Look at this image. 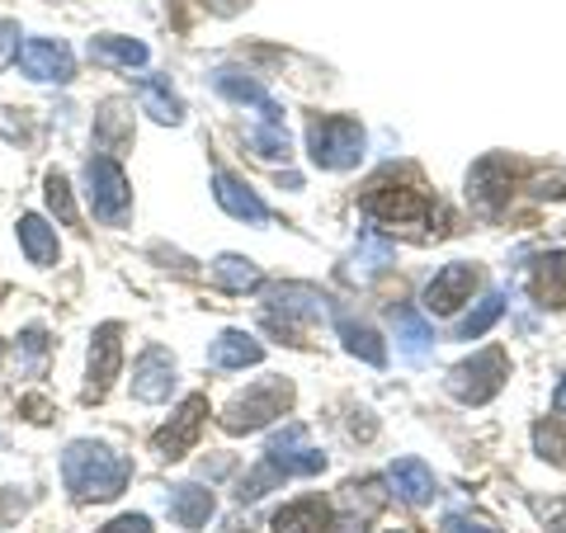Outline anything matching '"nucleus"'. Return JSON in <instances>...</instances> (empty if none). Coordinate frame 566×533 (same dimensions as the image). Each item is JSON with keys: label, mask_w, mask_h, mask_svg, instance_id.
Returning <instances> with one entry per match:
<instances>
[{"label": "nucleus", "mask_w": 566, "mask_h": 533, "mask_svg": "<svg viewBox=\"0 0 566 533\" xmlns=\"http://www.w3.org/2000/svg\"><path fill=\"white\" fill-rule=\"evenodd\" d=\"M128 477H133L128 458L95 439H76L62 458V482L76 501H114L128 487Z\"/></svg>", "instance_id": "f257e3e1"}, {"label": "nucleus", "mask_w": 566, "mask_h": 533, "mask_svg": "<svg viewBox=\"0 0 566 533\" xmlns=\"http://www.w3.org/2000/svg\"><path fill=\"white\" fill-rule=\"evenodd\" d=\"M289 406H293V383H289V378H260L255 387H245L241 397L227 401L222 430H227V435H255V430H264L270 420L289 416Z\"/></svg>", "instance_id": "f03ea898"}, {"label": "nucleus", "mask_w": 566, "mask_h": 533, "mask_svg": "<svg viewBox=\"0 0 566 533\" xmlns=\"http://www.w3.org/2000/svg\"><path fill=\"white\" fill-rule=\"evenodd\" d=\"M307 151L322 170H349L364 161V128L354 118H312L307 123Z\"/></svg>", "instance_id": "7ed1b4c3"}, {"label": "nucleus", "mask_w": 566, "mask_h": 533, "mask_svg": "<svg viewBox=\"0 0 566 533\" xmlns=\"http://www.w3.org/2000/svg\"><path fill=\"white\" fill-rule=\"evenodd\" d=\"M505 378H510L505 349H482V354H472V359H463L449 373V393L463 406H486L505 387Z\"/></svg>", "instance_id": "20e7f679"}, {"label": "nucleus", "mask_w": 566, "mask_h": 533, "mask_svg": "<svg viewBox=\"0 0 566 533\" xmlns=\"http://www.w3.org/2000/svg\"><path fill=\"white\" fill-rule=\"evenodd\" d=\"M85 185H91V208L99 222L109 227H123L133 212V189H128V175L114 156H91V166H85Z\"/></svg>", "instance_id": "39448f33"}, {"label": "nucleus", "mask_w": 566, "mask_h": 533, "mask_svg": "<svg viewBox=\"0 0 566 533\" xmlns=\"http://www.w3.org/2000/svg\"><path fill=\"white\" fill-rule=\"evenodd\" d=\"M364 212H368V218H378V222H430L434 208L411 185H387V180H378L374 189L364 194Z\"/></svg>", "instance_id": "423d86ee"}, {"label": "nucleus", "mask_w": 566, "mask_h": 533, "mask_svg": "<svg viewBox=\"0 0 566 533\" xmlns=\"http://www.w3.org/2000/svg\"><path fill=\"white\" fill-rule=\"evenodd\" d=\"M264 463H270L279 477H316V472L326 468V453L322 449H307L303 425H289V430L274 435V443L264 449Z\"/></svg>", "instance_id": "0eeeda50"}, {"label": "nucleus", "mask_w": 566, "mask_h": 533, "mask_svg": "<svg viewBox=\"0 0 566 533\" xmlns=\"http://www.w3.org/2000/svg\"><path fill=\"white\" fill-rule=\"evenodd\" d=\"M472 289H476V270H472V264H463V260H453L430 283H424V307H430L434 316H449V312H458L472 297Z\"/></svg>", "instance_id": "6e6552de"}, {"label": "nucleus", "mask_w": 566, "mask_h": 533, "mask_svg": "<svg viewBox=\"0 0 566 533\" xmlns=\"http://www.w3.org/2000/svg\"><path fill=\"white\" fill-rule=\"evenodd\" d=\"M20 71L33 81H57L66 85L71 76H76V62H71V48L57 43V39H29L20 48Z\"/></svg>", "instance_id": "1a4fd4ad"}, {"label": "nucleus", "mask_w": 566, "mask_h": 533, "mask_svg": "<svg viewBox=\"0 0 566 533\" xmlns=\"http://www.w3.org/2000/svg\"><path fill=\"white\" fill-rule=\"evenodd\" d=\"M118 364H123V331L114 322H104L91 335V383H85V397L109 393V383L118 378Z\"/></svg>", "instance_id": "9d476101"}, {"label": "nucleus", "mask_w": 566, "mask_h": 533, "mask_svg": "<svg viewBox=\"0 0 566 533\" xmlns=\"http://www.w3.org/2000/svg\"><path fill=\"white\" fill-rule=\"evenodd\" d=\"M203 416H208V401L203 397H185V406L175 411V420L151 439V449L161 458H185L193 449V439H199V430H203Z\"/></svg>", "instance_id": "9b49d317"}, {"label": "nucleus", "mask_w": 566, "mask_h": 533, "mask_svg": "<svg viewBox=\"0 0 566 533\" xmlns=\"http://www.w3.org/2000/svg\"><path fill=\"white\" fill-rule=\"evenodd\" d=\"M170 387H175V359L161 345L142 349L137 364H133V397L137 401H166Z\"/></svg>", "instance_id": "f8f14e48"}, {"label": "nucleus", "mask_w": 566, "mask_h": 533, "mask_svg": "<svg viewBox=\"0 0 566 533\" xmlns=\"http://www.w3.org/2000/svg\"><path fill=\"white\" fill-rule=\"evenodd\" d=\"M212 85L232 100V104H251V109L260 114V123H283V109H279V100L264 91L260 81H251V76H241V71H232V66H222V71H212Z\"/></svg>", "instance_id": "ddd939ff"}, {"label": "nucleus", "mask_w": 566, "mask_h": 533, "mask_svg": "<svg viewBox=\"0 0 566 533\" xmlns=\"http://www.w3.org/2000/svg\"><path fill=\"white\" fill-rule=\"evenodd\" d=\"M468 194H472V203L482 212L501 208L510 199V161L505 156H486V161L468 175Z\"/></svg>", "instance_id": "4468645a"}, {"label": "nucleus", "mask_w": 566, "mask_h": 533, "mask_svg": "<svg viewBox=\"0 0 566 533\" xmlns=\"http://www.w3.org/2000/svg\"><path fill=\"white\" fill-rule=\"evenodd\" d=\"M212 199H218L222 212H232V218H241V222H270V208L260 203V194L245 189L237 175H227V170L212 175Z\"/></svg>", "instance_id": "2eb2a0df"}, {"label": "nucleus", "mask_w": 566, "mask_h": 533, "mask_svg": "<svg viewBox=\"0 0 566 533\" xmlns=\"http://www.w3.org/2000/svg\"><path fill=\"white\" fill-rule=\"evenodd\" d=\"M387 482L397 487V495H401L406 505H430V501H434V491H439L434 472L424 468L420 458H397L392 472H387Z\"/></svg>", "instance_id": "dca6fc26"}, {"label": "nucleus", "mask_w": 566, "mask_h": 533, "mask_svg": "<svg viewBox=\"0 0 566 533\" xmlns=\"http://www.w3.org/2000/svg\"><path fill=\"white\" fill-rule=\"evenodd\" d=\"M270 302H274V312H283V316H297V322H307V326H316V322H326V297L316 293V289H307V283H283V289H274L270 293Z\"/></svg>", "instance_id": "f3484780"}, {"label": "nucleus", "mask_w": 566, "mask_h": 533, "mask_svg": "<svg viewBox=\"0 0 566 533\" xmlns=\"http://www.w3.org/2000/svg\"><path fill=\"white\" fill-rule=\"evenodd\" d=\"M208 359H212V368H251V364L264 359V345L245 331H222L218 341H212Z\"/></svg>", "instance_id": "a211bd4d"}, {"label": "nucleus", "mask_w": 566, "mask_h": 533, "mask_svg": "<svg viewBox=\"0 0 566 533\" xmlns=\"http://www.w3.org/2000/svg\"><path fill=\"white\" fill-rule=\"evenodd\" d=\"M534 297L543 307H566V251H547L534 260Z\"/></svg>", "instance_id": "6ab92c4d"}, {"label": "nucleus", "mask_w": 566, "mask_h": 533, "mask_svg": "<svg viewBox=\"0 0 566 533\" xmlns=\"http://www.w3.org/2000/svg\"><path fill=\"white\" fill-rule=\"evenodd\" d=\"M208 514H212V491L193 487V482L170 491V520L180 524V529H203Z\"/></svg>", "instance_id": "aec40b11"}, {"label": "nucleus", "mask_w": 566, "mask_h": 533, "mask_svg": "<svg viewBox=\"0 0 566 533\" xmlns=\"http://www.w3.org/2000/svg\"><path fill=\"white\" fill-rule=\"evenodd\" d=\"M20 245H24V255L39 264V270L57 264V232H52L39 212H24V218H20Z\"/></svg>", "instance_id": "412c9836"}, {"label": "nucleus", "mask_w": 566, "mask_h": 533, "mask_svg": "<svg viewBox=\"0 0 566 533\" xmlns=\"http://www.w3.org/2000/svg\"><path fill=\"white\" fill-rule=\"evenodd\" d=\"M392 326H397V345H401L406 359H424V354H430L434 331H430V322H424L416 307H397L392 312Z\"/></svg>", "instance_id": "4be33fe9"}, {"label": "nucleus", "mask_w": 566, "mask_h": 533, "mask_svg": "<svg viewBox=\"0 0 566 533\" xmlns=\"http://www.w3.org/2000/svg\"><path fill=\"white\" fill-rule=\"evenodd\" d=\"M331 510L322 501H293L274 514V533H326Z\"/></svg>", "instance_id": "5701e85b"}, {"label": "nucleus", "mask_w": 566, "mask_h": 533, "mask_svg": "<svg viewBox=\"0 0 566 533\" xmlns=\"http://www.w3.org/2000/svg\"><path fill=\"white\" fill-rule=\"evenodd\" d=\"M340 341H345V349L354 354V359H364V364H374V368H382V364H387V345L378 341V331L368 326V322H354V316H340Z\"/></svg>", "instance_id": "b1692460"}, {"label": "nucleus", "mask_w": 566, "mask_h": 533, "mask_svg": "<svg viewBox=\"0 0 566 533\" xmlns=\"http://www.w3.org/2000/svg\"><path fill=\"white\" fill-rule=\"evenodd\" d=\"M142 109H147L156 123H180L185 118V104L170 91L166 76H142Z\"/></svg>", "instance_id": "393cba45"}, {"label": "nucleus", "mask_w": 566, "mask_h": 533, "mask_svg": "<svg viewBox=\"0 0 566 533\" xmlns=\"http://www.w3.org/2000/svg\"><path fill=\"white\" fill-rule=\"evenodd\" d=\"M392 260H397V245L392 241H382L378 232H364L359 237V251H354V279H374Z\"/></svg>", "instance_id": "a878e982"}, {"label": "nucleus", "mask_w": 566, "mask_h": 533, "mask_svg": "<svg viewBox=\"0 0 566 533\" xmlns=\"http://www.w3.org/2000/svg\"><path fill=\"white\" fill-rule=\"evenodd\" d=\"M91 52L99 62H118V66H147V43L137 39H118V33H104V39H91Z\"/></svg>", "instance_id": "bb28decb"}, {"label": "nucleus", "mask_w": 566, "mask_h": 533, "mask_svg": "<svg viewBox=\"0 0 566 533\" xmlns=\"http://www.w3.org/2000/svg\"><path fill=\"white\" fill-rule=\"evenodd\" d=\"M212 274H218V283H222V289H232V293H251V289H260L255 260H241V255H218Z\"/></svg>", "instance_id": "cd10ccee"}, {"label": "nucleus", "mask_w": 566, "mask_h": 533, "mask_svg": "<svg viewBox=\"0 0 566 533\" xmlns=\"http://www.w3.org/2000/svg\"><path fill=\"white\" fill-rule=\"evenodd\" d=\"M501 312H505V297L501 293H486L476 307L458 322V341H476V335H486L495 322H501Z\"/></svg>", "instance_id": "c85d7f7f"}, {"label": "nucleus", "mask_w": 566, "mask_h": 533, "mask_svg": "<svg viewBox=\"0 0 566 533\" xmlns=\"http://www.w3.org/2000/svg\"><path fill=\"white\" fill-rule=\"evenodd\" d=\"M534 449H538L553 468H566V425L553 420V416L538 420V425H534Z\"/></svg>", "instance_id": "c756f323"}, {"label": "nucleus", "mask_w": 566, "mask_h": 533, "mask_svg": "<svg viewBox=\"0 0 566 533\" xmlns=\"http://www.w3.org/2000/svg\"><path fill=\"white\" fill-rule=\"evenodd\" d=\"M251 147H255V156H264V161H289V133H283V123H264V128H255Z\"/></svg>", "instance_id": "7c9ffc66"}, {"label": "nucleus", "mask_w": 566, "mask_h": 533, "mask_svg": "<svg viewBox=\"0 0 566 533\" xmlns=\"http://www.w3.org/2000/svg\"><path fill=\"white\" fill-rule=\"evenodd\" d=\"M48 208L57 212L66 227H76V203H71V185L62 180V175H48Z\"/></svg>", "instance_id": "2f4dec72"}, {"label": "nucleus", "mask_w": 566, "mask_h": 533, "mask_svg": "<svg viewBox=\"0 0 566 533\" xmlns=\"http://www.w3.org/2000/svg\"><path fill=\"white\" fill-rule=\"evenodd\" d=\"M279 482H283V477H279L270 463H264V468H255V472L241 482V501H260V495L270 491V487H279Z\"/></svg>", "instance_id": "473e14b6"}, {"label": "nucleus", "mask_w": 566, "mask_h": 533, "mask_svg": "<svg viewBox=\"0 0 566 533\" xmlns=\"http://www.w3.org/2000/svg\"><path fill=\"white\" fill-rule=\"evenodd\" d=\"M14 52H20V24H10V20H0V66H6Z\"/></svg>", "instance_id": "72a5a7b5"}, {"label": "nucleus", "mask_w": 566, "mask_h": 533, "mask_svg": "<svg viewBox=\"0 0 566 533\" xmlns=\"http://www.w3.org/2000/svg\"><path fill=\"white\" fill-rule=\"evenodd\" d=\"M99 533H151V524H147V514H123V520L104 524Z\"/></svg>", "instance_id": "f704fd0d"}, {"label": "nucleus", "mask_w": 566, "mask_h": 533, "mask_svg": "<svg viewBox=\"0 0 566 533\" xmlns=\"http://www.w3.org/2000/svg\"><path fill=\"white\" fill-rule=\"evenodd\" d=\"M449 533H495V529H486V524H476V520H468V514H449V524H444Z\"/></svg>", "instance_id": "c9c22d12"}, {"label": "nucleus", "mask_w": 566, "mask_h": 533, "mask_svg": "<svg viewBox=\"0 0 566 533\" xmlns=\"http://www.w3.org/2000/svg\"><path fill=\"white\" fill-rule=\"evenodd\" d=\"M326 533H364V529H359V524H354V520H340V524H331Z\"/></svg>", "instance_id": "e433bc0d"}, {"label": "nucleus", "mask_w": 566, "mask_h": 533, "mask_svg": "<svg viewBox=\"0 0 566 533\" xmlns=\"http://www.w3.org/2000/svg\"><path fill=\"white\" fill-rule=\"evenodd\" d=\"M553 406H557V411H566V378H562V387H557V397H553Z\"/></svg>", "instance_id": "4c0bfd02"}]
</instances>
